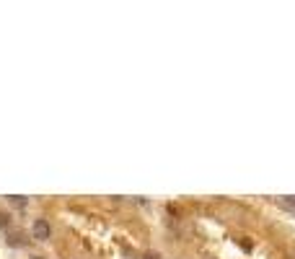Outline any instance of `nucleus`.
Instances as JSON below:
<instances>
[{"label": "nucleus", "mask_w": 295, "mask_h": 259, "mask_svg": "<svg viewBox=\"0 0 295 259\" xmlns=\"http://www.w3.org/2000/svg\"><path fill=\"white\" fill-rule=\"evenodd\" d=\"M31 236L37 241H49L52 239V226H49V220H44V218H37L31 223Z\"/></svg>", "instance_id": "obj_1"}, {"label": "nucleus", "mask_w": 295, "mask_h": 259, "mask_svg": "<svg viewBox=\"0 0 295 259\" xmlns=\"http://www.w3.org/2000/svg\"><path fill=\"white\" fill-rule=\"evenodd\" d=\"M8 202H10V205H16V207H26V205H29V197H24V195H10Z\"/></svg>", "instance_id": "obj_2"}, {"label": "nucleus", "mask_w": 295, "mask_h": 259, "mask_svg": "<svg viewBox=\"0 0 295 259\" xmlns=\"http://www.w3.org/2000/svg\"><path fill=\"white\" fill-rule=\"evenodd\" d=\"M8 244H10V246H24L26 241H24V239H21V233H10V239H8Z\"/></svg>", "instance_id": "obj_3"}, {"label": "nucleus", "mask_w": 295, "mask_h": 259, "mask_svg": "<svg viewBox=\"0 0 295 259\" xmlns=\"http://www.w3.org/2000/svg\"><path fill=\"white\" fill-rule=\"evenodd\" d=\"M280 202H282V205H285V207H290V210H295V195H293V197H282Z\"/></svg>", "instance_id": "obj_4"}, {"label": "nucleus", "mask_w": 295, "mask_h": 259, "mask_svg": "<svg viewBox=\"0 0 295 259\" xmlns=\"http://www.w3.org/2000/svg\"><path fill=\"white\" fill-rule=\"evenodd\" d=\"M8 223H10V215H8V212H0V228H5Z\"/></svg>", "instance_id": "obj_5"}, {"label": "nucleus", "mask_w": 295, "mask_h": 259, "mask_svg": "<svg viewBox=\"0 0 295 259\" xmlns=\"http://www.w3.org/2000/svg\"><path fill=\"white\" fill-rule=\"evenodd\" d=\"M143 259H161V254H158V252H145Z\"/></svg>", "instance_id": "obj_6"}]
</instances>
